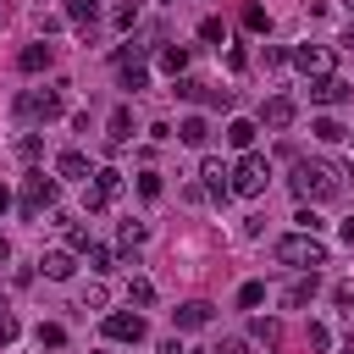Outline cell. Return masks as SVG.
Returning <instances> with one entry per match:
<instances>
[{"label": "cell", "instance_id": "cell-1", "mask_svg": "<svg viewBox=\"0 0 354 354\" xmlns=\"http://www.w3.org/2000/svg\"><path fill=\"white\" fill-rule=\"evenodd\" d=\"M343 177H348V171H343V166H332V160H293V177H288V183H293V194H299V199H310V205H315V199L343 194Z\"/></svg>", "mask_w": 354, "mask_h": 354}, {"label": "cell", "instance_id": "cell-2", "mask_svg": "<svg viewBox=\"0 0 354 354\" xmlns=\"http://www.w3.org/2000/svg\"><path fill=\"white\" fill-rule=\"evenodd\" d=\"M282 266H299V271H315V266H326V243L315 238V232H288V238H277V249H271Z\"/></svg>", "mask_w": 354, "mask_h": 354}, {"label": "cell", "instance_id": "cell-3", "mask_svg": "<svg viewBox=\"0 0 354 354\" xmlns=\"http://www.w3.org/2000/svg\"><path fill=\"white\" fill-rule=\"evenodd\" d=\"M266 183H271V166H266V155L243 149V155H238V166H232V194L254 199V194H266Z\"/></svg>", "mask_w": 354, "mask_h": 354}, {"label": "cell", "instance_id": "cell-4", "mask_svg": "<svg viewBox=\"0 0 354 354\" xmlns=\"http://www.w3.org/2000/svg\"><path fill=\"white\" fill-rule=\"evenodd\" d=\"M17 116L22 122H55L61 116V94L55 88H22L17 94Z\"/></svg>", "mask_w": 354, "mask_h": 354}, {"label": "cell", "instance_id": "cell-5", "mask_svg": "<svg viewBox=\"0 0 354 354\" xmlns=\"http://www.w3.org/2000/svg\"><path fill=\"white\" fill-rule=\"evenodd\" d=\"M55 205V177H44V171H28L22 177V216L33 221V216H44Z\"/></svg>", "mask_w": 354, "mask_h": 354}, {"label": "cell", "instance_id": "cell-6", "mask_svg": "<svg viewBox=\"0 0 354 354\" xmlns=\"http://www.w3.org/2000/svg\"><path fill=\"white\" fill-rule=\"evenodd\" d=\"M144 332H149V326H144L138 310H111V315H105V337H111V343H144Z\"/></svg>", "mask_w": 354, "mask_h": 354}, {"label": "cell", "instance_id": "cell-7", "mask_svg": "<svg viewBox=\"0 0 354 354\" xmlns=\"http://www.w3.org/2000/svg\"><path fill=\"white\" fill-rule=\"evenodd\" d=\"M199 177H205V194H210L216 205L232 199V166H221L216 155H205V160H199Z\"/></svg>", "mask_w": 354, "mask_h": 354}, {"label": "cell", "instance_id": "cell-8", "mask_svg": "<svg viewBox=\"0 0 354 354\" xmlns=\"http://www.w3.org/2000/svg\"><path fill=\"white\" fill-rule=\"evenodd\" d=\"M348 94H354V83H348V77H337V72L310 77V100H315V105H343Z\"/></svg>", "mask_w": 354, "mask_h": 354}, {"label": "cell", "instance_id": "cell-9", "mask_svg": "<svg viewBox=\"0 0 354 354\" xmlns=\"http://www.w3.org/2000/svg\"><path fill=\"white\" fill-rule=\"evenodd\" d=\"M50 66H55V44H50V39H33V44H22V55H17V72H28V77H33V72H50Z\"/></svg>", "mask_w": 354, "mask_h": 354}, {"label": "cell", "instance_id": "cell-10", "mask_svg": "<svg viewBox=\"0 0 354 354\" xmlns=\"http://www.w3.org/2000/svg\"><path fill=\"white\" fill-rule=\"evenodd\" d=\"M293 66H299L304 77H326V72H332V50H326V44H299V50H293Z\"/></svg>", "mask_w": 354, "mask_h": 354}, {"label": "cell", "instance_id": "cell-11", "mask_svg": "<svg viewBox=\"0 0 354 354\" xmlns=\"http://www.w3.org/2000/svg\"><path fill=\"white\" fill-rule=\"evenodd\" d=\"M293 116H299V105H293L288 94H271V100L260 105V122H266L271 133H282V127H293Z\"/></svg>", "mask_w": 354, "mask_h": 354}, {"label": "cell", "instance_id": "cell-12", "mask_svg": "<svg viewBox=\"0 0 354 354\" xmlns=\"http://www.w3.org/2000/svg\"><path fill=\"white\" fill-rule=\"evenodd\" d=\"M210 315H216V310H210L205 299H188V304H177V310H171L177 332H199V326H210Z\"/></svg>", "mask_w": 354, "mask_h": 354}, {"label": "cell", "instance_id": "cell-13", "mask_svg": "<svg viewBox=\"0 0 354 354\" xmlns=\"http://www.w3.org/2000/svg\"><path fill=\"white\" fill-rule=\"evenodd\" d=\"M39 271H44L50 282H66V277L77 271V260H72V249H44V254H39Z\"/></svg>", "mask_w": 354, "mask_h": 354}, {"label": "cell", "instance_id": "cell-14", "mask_svg": "<svg viewBox=\"0 0 354 354\" xmlns=\"http://www.w3.org/2000/svg\"><path fill=\"white\" fill-rule=\"evenodd\" d=\"M66 22H77V33L88 39L94 22H100V6H94V0H66Z\"/></svg>", "mask_w": 354, "mask_h": 354}, {"label": "cell", "instance_id": "cell-15", "mask_svg": "<svg viewBox=\"0 0 354 354\" xmlns=\"http://www.w3.org/2000/svg\"><path fill=\"white\" fill-rule=\"evenodd\" d=\"M205 138H210V122H205V116H188V122L177 127V144H188V149H205Z\"/></svg>", "mask_w": 354, "mask_h": 354}, {"label": "cell", "instance_id": "cell-16", "mask_svg": "<svg viewBox=\"0 0 354 354\" xmlns=\"http://www.w3.org/2000/svg\"><path fill=\"white\" fill-rule=\"evenodd\" d=\"M55 177H88V155L83 149H61L55 155Z\"/></svg>", "mask_w": 354, "mask_h": 354}, {"label": "cell", "instance_id": "cell-17", "mask_svg": "<svg viewBox=\"0 0 354 354\" xmlns=\"http://www.w3.org/2000/svg\"><path fill=\"white\" fill-rule=\"evenodd\" d=\"M315 288H321V282H315V271H310V277H299V282H288V293H282V304H288V310H299V304H310V299H315Z\"/></svg>", "mask_w": 354, "mask_h": 354}, {"label": "cell", "instance_id": "cell-18", "mask_svg": "<svg viewBox=\"0 0 354 354\" xmlns=\"http://www.w3.org/2000/svg\"><path fill=\"white\" fill-rule=\"evenodd\" d=\"M160 72L183 77V72H188V44H160Z\"/></svg>", "mask_w": 354, "mask_h": 354}, {"label": "cell", "instance_id": "cell-19", "mask_svg": "<svg viewBox=\"0 0 354 354\" xmlns=\"http://www.w3.org/2000/svg\"><path fill=\"white\" fill-rule=\"evenodd\" d=\"M127 138H133V111L116 105V111H111V149H122Z\"/></svg>", "mask_w": 354, "mask_h": 354}, {"label": "cell", "instance_id": "cell-20", "mask_svg": "<svg viewBox=\"0 0 354 354\" xmlns=\"http://www.w3.org/2000/svg\"><path fill=\"white\" fill-rule=\"evenodd\" d=\"M254 133H260V127H254V122H243V116H232V122H227V144H232V149H249V144H254Z\"/></svg>", "mask_w": 354, "mask_h": 354}, {"label": "cell", "instance_id": "cell-21", "mask_svg": "<svg viewBox=\"0 0 354 354\" xmlns=\"http://www.w3.org/2000/svg\"><path fill=\"white\" fill-rule=\"evenodd\" d=\"M33 343H39V348H66V326L39 321V326H33Z\"/></svg>", "mask_w": 354, "mask_h": 354}, {"label": "cell", "instance_id": "cell-22", "mask_svg": "<svg viewBox=\"0 0 354 354\" xmlns=\"http://www.w3.org/2000/svg\"><path fill=\"white\" fill-rule=\"evenodd\" d=\"M127 304L149 310V304H155V282H149V277H133V282H127Z\"/></svg>", "mask_w": 354, "mask_h": 354}, {"label": "cell", "instance_id": "cell-23", "mask_svg": "<svg viewBox=\"0 0 354 354\" xmlns=\"http://www.w3.org/2000/svg\"><path fill=\"white\" fill-rule=\"evenodd\" d=\"M310 133H315V138H321V144H337V138H348V127H343V122H337V116H321V122H315V127H310Z\"/></svg>", "mask_w": 354, "mask_h": 354}, {"label": "cell", "instance_id": "cell-24", "mask_svg": "<svg viewBox=\"0 0 354 354\" xmlns=\"http://www.w3.org/2000/svg\"><path fill=\"white\" fill-rule=\"evenodd\" d=\"M171 88H177V100H205V94H210V88H205L199 77H188V72H183V77H171Z\"/></svg>", "mask_w": 354, "mask_h": 354}, {"label": "cell", "instance_id": "cell-25", "mask_svg": "<svg viewBox=\"0 0 354 354\" xmlns=\"http://www.w3.org/2000/svg\"><path fill=\"white\" fill-rule=\"evenodd\" d=\"M94 188H100L105 199H116V194H122V171H116V166H105V171H94Z\"/></svg>", "mask_w": 354, "mask_h": 354}, {"label": "cell", "instance_id": "cell-26", "mask_svg": "<svg viewBox=\"0 0 354 354\" xmlns=\"http://www.w3.org/2000/svg\"><path fill=\"white\" fill-rule=\"evenodd\" d=\"M249 332H254V343H266V348H277V343H282V326H277V321H266V315H260Z\"/></svg>", "mask_w": 354, "mask_h": 354}, {"label": "cell", "instance_id": "cell-27", "mask_svg": "<svg viewBox=\"0 0 354 354\" xmlns=\"http://www.w3.org/2000/svg\"><path fill=\"white\" fill-rule=\"evenodd\" d=\"M243 28H249V33H271V17H266V6H243Z\"/></svg>", "mask_w": 354, "mask_h": 354}, {"label": "cell", "instance_id": "cell-28", "mask_svg": "<svg viewBox=\"0 0 354 354\" xmlns=\"http://www.w3.org/2000/svg\"><path fill=\"white\" fill-rule=\"evenodd\" d=\"M83 260H88V271H111V249H105V243H88Z\"/></svg>", "mask_w": 354, "mask_h": 354}, {"label": "cell", "instance_id": "cell-29", "mask_svg": "<svg viewBox=\"0 0 354 354\" xmlns=\"http://www.w3.org/2000/svg\"><path fill=\"white\" fill-rule=\"evenodd\" d=\"M260 299H266V282H243L238 288V310H254Z\"/></svg>", "mask_w": 354, "mask_h": 354}, {"label": "cell", "instance_id": "cell-30", "mask_svg": "<svg viewBox=\"0 0 354 354\" xmlns=\"http://www.w3.org/2000/svg\"><path fill=\"white\" fill-rule=\"evenodd\" d=\"M199 39H205V44H221V39H227L221 17H205V22H199Z\"/></svg>", "mask_w": 354, "mask_h": 354}, {"label": "cell", "instance_id": "cell-31", "mask_svg": "<svg viewBox=\"0 0 354 354\" xmlns=\"http://www.w3.org/2000/svg\"><path fill=\"white\" fill-rule=\"evenodd\" d=\"M144 238H149V227H144V221H122V243H127V249H138Z\"/></svg>", "mask_w": 354, "mask_h": 354}, {"label": "cell", "instance_id": "cell-32", "mask_svg": "<svg viewBox=\"0 0 354 354\" xmlns=\"http://www.w3.org/2000/svg\"><path fill=\"white\" fill-rule=\"evenodd\" d=\"M39 149H44L39 133H22V138H17V155H22V160H39Z\"/></svg>", "mask_w": 354, "mask_h": 354}, {"label": "cell", "instance_id": "cell-33", "mask_svg": "<svg viewBox=\"0 0 354 354\" xmlns=\"http://www.w3.org/2000/svg\"><path fill=\"white\" fill-rule=\"evenodd\" d=\"M6 343H17V315H11V310H0V348H6Z\"/></svg>", "mask_w": 354, "mask_h": 354}, {"label": "cell", "instance_id": "cell-34", "mask_svg": "<svg viewBox=\"0 0 354 354\" xmlns=\"http://www.w3.org/2000/svg\"><path fill=\"white\" fill-rule=\"evenodd\" d=\"M138 194H144V199H160V177L144 171V177H138Z\"/></svg>", "mask_w": 354, "mask_h": 354}, {"label": "cell", "instance_id": "cell-35", "mask_svg": "<svg viewBox=\"0 0 354 354\" xmlns=\"http://www.w3.org/2000/svg\"><path fill=\"white\" fill-rule=\"evenodd\" d=\"M293 221H299V232H321V216H315V210H299Z\"/></svg>", "mask_w": 354, "mask_h": 354}, {"label": "cell", "instance_id": "cell-36", "mask_svg": "<svg viewBox=\"0 0 354 354\" xmlns=\"http://www.w3.org/2000/svg\"><path fill=\"white\" fill-rule=\"evenodd\" d=\"M83 310H105V288H83Z\"/></svg>", "mask_w": 354, "mask_h": 354}, {"label": "cell", "instance_id": "cell-37", "mask_svg": "<svg viewBox=\"0 0 354 354\" xmlns=\"http://www.w3.org/2000/svg\"><path fill=\"white\" fill-rule=\"evenodd\" d=\"M133 22H138V6H133V0H127V6H122V11H116V28H133Z\"/></svg>", "mask_w": 354, "mask_h": 354}, {"label": "cell", "instance_id": "cell-38", "mask_svg": "<svg viewBox=\"0 0 354 354\" xmlns=\"http://www.w3.org/2000/svg\"><path fill=\"white\" fill-rule=\"evenodd\" d=\"M66 238H72V249H77V254H83V249H88V243H94V238H88V232H83V227H66Z\"/></svg>", "mask_w": 354, "mask_h": 354}, {"label": "cell", "instance_id": "cell-39", "mask_svg": "<svg viewBox=\"0 0 354 354\" xmlns=\"http://www.w3.org/2000/svg\"><path fill=\"white\" fill-rule=\"evenodd\" d=\"M326 343H332V332H326V326H315V321H310V348H326Z\"/></svg>", "mask_w": 354, "mask_h": 354}, {"label": "cell", "instance_id": "cell-40", "mask_svg": "<svg viewBox=\"0 0 354 354\" xmlns=\"http://www.w3.org/2000/svg\"><path fill=\"white\" fill-rule=\"evenodd\" d=\"M332 299H337V304L348 310V304H354V282H337V288H332Z\"/></svg>", "mask_w": 354, "mask_h": 354}, {"label": "cell", "instance_id": "cell-41", "mask_svg": "<svg viewBox=\"0 0 354 354\" xmlns=\"http://www.w3.org/2000/svg\"><path fill=\"white\" fill-rule=\"evenodd\" d=\"M216 354H249V348H243V337H227V343H221Z\"/></svg>", "mask_w": 354, "mask_h": 354}, {"label": "cell", "instance_id": "cell-42", "mask_svg": "<svg viewBox=\"0 0 354 354\" xmlns=\"http://www.w3.org/2000/svg\"><path fill=\"white\" fill-rule=\"evenodd\" d=\"M160 354H183V343L177 337H160Z\"/></svg>", "mask_w": 354, "mask_h": 354}, {"label": "cell", "instance_id": "cell-43", "mask_svg": "<svg viewBox=\"0 0 354 354\" xmlns=\"http://www.w3.org/2000/svg\"><path fill=\"white\" fill-rule=\"evenodd\" d=\"M6 210H11V188L0 183V216H6Z\"/></svg>", "mask_w": 354, "mask_h": 354}, {"label": "cell", "instance_id": "cell-44", "mask_svg": "<svg viewBox=\"0 0 354 354\" xmlns=\"http://www.w3.org/2000/svg\"><path fill=\"white\" fill-rule=\"evenodd\" d=\"M337 232H343V243H354V216H348V221H343Z\"/></svg>", "mask_w": 354, "mask_h": 354}, {"label": "cell", "instance_id": "cell-45", "mask_svg": "<svg viewBox=\"0 0 354 354\" xmlns=\"http://www.w3.org/2000/svg\"><path fill=\"white\" fill-rule=\"evenodd\" d=\"M0 260H11V238L6 232H0Z\"/></svg>", "mask_w": 354, "mask_h": 354}, {"label": "cell", "instance_id": "cell-46", "mask_svg": "<svg viewBox=\"0 0 354 354\" xmlns=\"http://www.w3.org/2000/svg\"><path fill=\"white\" fill-rule=\"evenodd\" d=\"M343 354H354V337H348V343H343Z\"/></svg>", "mask_w": 354, "mask_h": 354}, {"label": "cell", "instance_id": "cell-47", "mask_svg": "<svg viewBox=\"0 0 354 354\" xmlns=\"http://www.w3.org/2000/svg\"><path fill=\"white\" fill-rule=\"evenodd\" d=\"M0 28H6V0H0Z\"/></svg>", "mask_w": 354, "mask_h": 354}, {"label": "cell", "instance_id": "cell-48", "mask_svg": "<svg viewBox=\"0 0 354 354\" xmlns=\"http://www.w3.org/2000/svg\"><path fill=\"white\" fill-rule=\"evenodd\" d=\"M199 354H216V348H199Z\"/></svg>", "mask_w": 354, "mask_h": 354}, {"label": "cell", "instance_id": "cell-49", "mask_svg": "<svg viewBox=\"0 0 354 354\" xmlns=\"http://www.w3.org/2000/svg\"><path fill=\"white\" fill-rule=\"evenodd\" d=\"M348 144H354V127H348Z\"/></svg>", "mask_w": 354, "mask_h": 354}, {"label": "cell", "instance_id": "cell-50", "mask_svg": "<svg viewBox=\"0 0 354 354\" xmlns=\"http://www.w3.org/2000/svg\"><path fill=\"white\" fill-rule=\"evenodd\" d=\"M348 6H354V0H348Z\"/></svg>", "mask_w": 354, "mask_h": 354}]
</instances>
